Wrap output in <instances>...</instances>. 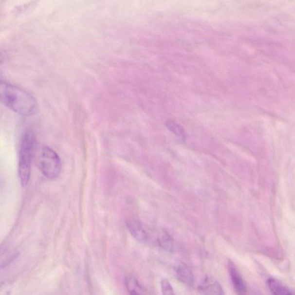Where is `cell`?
I'll return each mask as SVG.
<instances>
[{
	"label": "cell",
	"instance_id": "6da1fadb",
	"mask_svg": "<svg viewBox=\"0 0 295 295\" xmlns=\"http://www.w3.org/2000/svg\"><path fill=\"white\" fill-rule=\"evenodd\" d=\"M1 102L8 108L23 116L33 115L37 111V100L26 91L6 82L0 84Z\"/></svg>",
	"mask_w": 295,
	"mask_h": 295
},
{
	"label": "cell",
	"instance_id": "7a4b0ae2",
	"mask_svg": "<svg viewBox=\"0 0 295 295\" xmlns=\"http://www.w3.org/2000/svg\"><path fill=\"white\" fill-rule=\"evenodd\" d=\"M35 137L31 131L25 133L22 139L18 163V174L21 186L25 187L29 182L31 170V162L35 153Z\"/></svg>",
	"mask_w": 295,
	"mask_h": 295
},
{
	"label": "cell",
	"instance_id": "3957f363",
	"mask_svg": "<svg viewBox=\"0 0 295 295\" xmlns=\"http://www.w3.org/2000/svg\"><path fill=\"white\" fill-rule=\"evenodd\" d=\"M37 166L45 177L53 180L58 177L61 170V161L57 153L48 146H43L37 150Z\"/></svg>",
	"mask_w": 295,
	"mask_h": 295
},
{
	"label": "cell",
	"instance_id": "277c9868",
	"mask_svg": "<svg viewBox=\"0 0 295 295\" xmlns=\"http://www.w3.org/2000/svg\"><path fill=\"white\" fill-rule=\"evenodd\" d=\"M199 291L201 295H224L221 284L212 277H206L200 282Z\"/></svg>",
	"mask_w": 295,
	"mask_h": 295
},
{
	"label": "cell",
	"instance_id": "5b68a950",
	"mask_svg": "<svg viewBox=\"0 0 295 295\" xmlns=\"http://www.w3.org/2000/svg\"><path fill=\"white\" fill-rule=\"evenodd\" d=\"M228 271L232 285L237 294L238 295H245L247 293L245 282L233 263H229Z\"/></svg>",
	"mask_w": 295,
	"mask_h": 295
},
{
	"label": "cell",
	"instance_id": "8992f818",
	"mask_svg": "<svg viewBox=\"0 0 295 295\" xmlns=\"http://www.w3.org/2000/svg\"><path fill=\"white\" fill-rule=\"evenodd\" d=\"M127 227L130 233L135 239L140 241L147 240L148 234L144 230L142 224L136 221H129L127 222Z\"/></svg>",
	"mask_w": 295,
	"mask_h": 295
},
{
	"label": "cell",
	"instance_id": "52a82bcc",
	"mask_svg": "<svg viewBox=\"0 0 295 295\" xmlns=\"http://www.w3.org/2000/svg\"><path fill=\"white\" fill-rule=\"evenodd\" d=\"M176 276L178 280L184 284L191 285L194 282V276L192 271L188 266L181 264L176 269Z\"/></svg>",
	"mask_w": 295,
	"mask_h": 295
},
{
	"label": "cell",
	"instance_id": "ba28073f",
	"mask_svg": "<svg viewBox=\"0 0 295 295\" xmlns=\"http://www.w3.org/2000/svg\"><path fill=\"white\" fill-rule=\"evenodd\" d=\"M267 284L270 290L274 295H295L280 281L275 278H269Z\"/></svg>",
	"mask_w": 295,
	"mask_h": 295
},
{
	"label": "cell",
	"instance_id": "9c48e42d",
	"mask_svg": "<svg viewBox=\"0 0 295 295\" xmlns=\"http://www.w3.org/2000/svg\"><path fill=\"white\" fill-rule=\"evenodd\" d=\"M126 285L129 295H143L142 289L136 278L128 277L126 280Z\"/></svg>",
	"mask_w": 295,
	"mask_h": 295
},
{
	"label": "cell",
	"instance_id": "30bf717a",
	"mask_svg": "<svg viewBox=\"0 0 295 295\" xmlns=\"http://www.w3.org/2000/svg\"><path fill=\"white\" fill-rule=\"evenodd\" d=\"M159 244L163 250L172 252L174 249V244L171 237L167 233H164L159 238Z\"/></svg>",
	"mask_w": 295,
	"mask_h": 295
},
{
	"label": "cell",
	"instance_id": "8fae6325",
	"mask_svg": "<svg viewBox=\"0 0 295 295\" xmlns=\"http://www.w3.org/2000/svg\"><path fill=\"white\" fill-rule=\"evenodd\" d=\"M166 126L172 133L181 138V139H186V135L183 127L174 121H169L166 124Z\"/></svg>",
	"mask_w": 295,
	"mask_h": 295
},
{
	"label": "cell",
	"instance_id": "7c38bea8",
	"mask_svg": "<svg viewBox=\"0 0 295 295\" xmlns=\"http://www.w3.org/2000/svg\"><path fill=\"white\" fill-rule=\"evenodd\" d=\"M161 284L163 295H175L173 288L167 278H163Z\"/></svg>",
	"mask_w": 295,
	"mask_h": 295
}]
</instances>
